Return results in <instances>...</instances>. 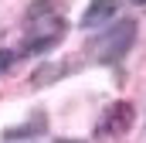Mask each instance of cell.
<instances>
[{
	"label": "cell",
	"instance_id": "6da1fadb",
	"mask_svg": "<svg viewBox=\"0 0 146 143\" xmlns=\"http://www.w3.org/2000/svg\"><path fill=\"white\" fill-rule=\"evenodd\" d=\"M133 41H136V21H115L109 31H102L88 48H92L95 61H102V65H119V61L129 55Z\"/></svg>",
	"mask_w": 146,
	"mask_h": 143
},
{
	"label": "cell",
	"instance_id": "7a4b0ae2",
	"mask_svg": "<svg viewBox=\"0 0 146 143\" xmlns=\"http://www.w3.org/2000/svg\"><path fill=\"white\" fill-rule=\"evenodd\" d=\"M129 123H133V102H112L106 109V116L99 119V136H115V133H122V130H129Z\"/></svg>",
	"mask_w": 146,
	"mask_h": 143
},
{
	"label": "cell",
	"instance_id": "3957f363",
	"mask_svg": "<svg viewBox=\"0 0 146 143\" xmlns=\"http://www.w3.org/2000/svg\"><path fill=\"white\" fill-rule=\"evenodd\" d=\"M115 7H119V0H92L88 10L82 14V27H95V24L109 21L112 14H115Z\"/></svg>",
	"mask_w": 146,
	"mask_h": 143
},
{
	"label": "cell",
	"instance_id": "277c9868",
	"mask_svg": "<svg viewBox=\"0 0 146 143\" xmlns=\"http://www.w3.org/2000/svg\"><path fill=\"white\" fill-rule=\"evenodd\" d=\"M34 133H41V123H27V126H14V130H7L3 136H7V140H17V136H34Z\"/></svg>",
	"mask_w": 146,
	"mask_h": 143
},
{
	"label": "cell",
	"instance_id": "5b68a950",
	"mask_svg": "<svg viewBox=\"0 0 146 143\" xmlns=\"http://www.w3.org/2000/svg\"><path fill=\"white\" fill-rule=\"evenodd\" d=\"M14 58H17V51H0V75L14 65Z\"/></svg>",
	"mask_w": 146,
	"mask_h": 143
},
{
	"label": "cell",
	"instance_id": "8992f818",
	"mask_svg": "<svg viewBox=\"0 0 146 143\" xmlns=\"http://www.w3.org/2000/svg\"><path fill=\"white\" fill-rule=\"evenodd\" d=\"M54 143H82V140H54Z\"/></svg>",
	"mask_w": 146,
	"mask_h": 143
},
{
	"label": "cell",
	"instance_id": "52a82bcc",
	"mask_svg": "<svg viewBox=\"0 0 146 143\" xmlns=\"http://www.w3.org/2000/svg\"><path fill=\"white\" fill-rule=\"evenodd\" d=\"M136 3H146V0H136Z\"/></svg>",
	"mask_w": 146,
	"mask_h": 143
}]
</instances>
